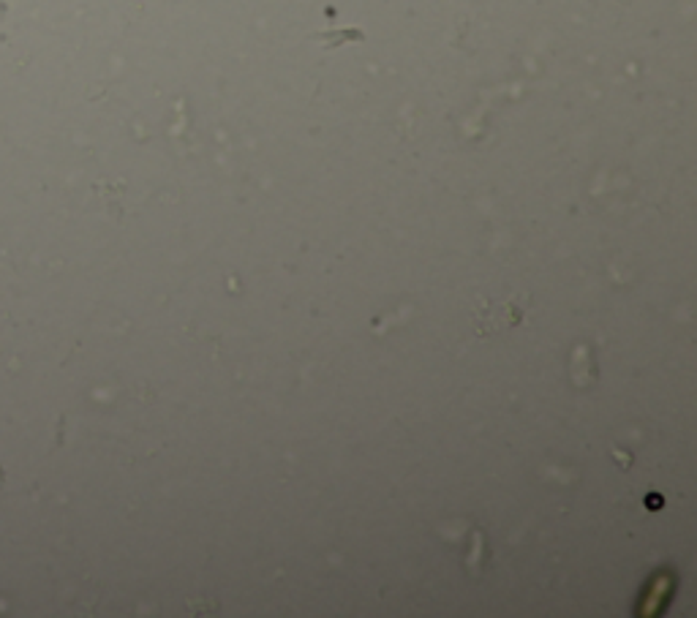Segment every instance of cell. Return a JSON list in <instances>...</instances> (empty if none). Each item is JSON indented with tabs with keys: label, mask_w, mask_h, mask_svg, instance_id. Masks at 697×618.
Returning a JSON list of instances; mask_svg holds the SVG:
<instances>
[{
	"label": "cell",
	"mask_w": 697,
	"mask_h": 618,
	"mask_svg": "<svg viewBox=\"0 0 697 618\" xmlns=\"http://www.w3.org/2000/svg\"><path fill=\"white\" fill-rule=\"evenodd\" d=\"M311 39H325L327 47H338V44H346V41H362V30H341V33H314Z\"/></svg>",
	"instance_id": "cell-2"
},
{
	"label": "cell",
	"mask_w": 697,
	"mask_h": 618,
	"mask_svg": "<svg viewBox=\"0 0 697 618\" xmlns=\"http://www.w3.org/2000/svg\"><path fill=\"white\" fill-rule=\"evenodd\" d=\"M531 305L528 294H510L504 300L499 297H480L475 302V335L488 338L496 333H507L518 325H523L526 311Z\"/></svg>",
	"instance_id": "cell-1"
}]
</instances>
